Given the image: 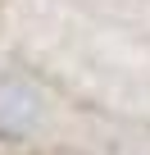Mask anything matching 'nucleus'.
I'll use <instances>...</instances> for the list:
<instances>
[{
	"label": "nucleus",
	"instance_id": "1",
	"mask_svg": "<svg viewBox=\"0 0 150 155\" xmlns=\"http://www.w3.org/2000/svg\"><path fill=\"white\" fill-rule=\"evenodd\" d=\"M5 96H9V105H0V132H5V137H18V132L32 123L37 105H32L27 91H14V87H5Z\"/></svg>",
	"mask_w": 150,
	"mask_h": 155
}]
</instances>
